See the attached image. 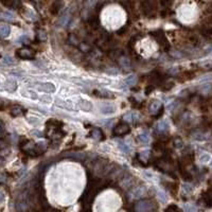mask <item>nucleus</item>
<instances>
[{
  "instance_id": "22",
  "label": "nucleus",
  "mask_w": 212,
  "mask_h": 212,
  "mask_svg": "<svg viewBox=\"0 0 212 212\" xmlns=\"http://www.w3.org/2000/svg\"><path fill=\"white\" fill-rule=\"evenodd\" d=\"M2 63L4 64V65H9V66H10V65H14L16 62L13 57H11V56H5V57H3Z\"/></svg>"
},
{
  "instance_id": "13",
  "label": "nucleus",
  "mask_w": 212,
  "mask_h": 212,
  "mask_svg": "<svg viewBox=\"0 0 212 212\" xmlns=\"http://www.w3.org/2000/svg\"><path fill=\"white\" fill-rule=\"evenodd\" d=\"M11 28L6 24H0V35L2 37H8L10 35Z\"/></svg>"
},
{
  "instance_id": "29",
  "label": "nucleus",
  "mask_w": 212,
  "mask_h": 212,
  "mask_svg": "<svg viewBox=\"0 0 212 212\" xmlns=\"http://www.w3.org/2000/svg\"><path fill=\"white\" fill-rule=\"evenodd\" d=\"M201 162H208V161H210V156L208 155V154H203L201 156Z\"/></svg>"
},
{
  "instance_id": "9",
  "label": "nucleus",
  "mask_w": 212,
  "mask_h": 212,
  "mask_svg": "<svg viewBox=\"0 0 212 212\" xmlns=\"http://www.w3.org/2000/svg\"><path fill=\"white\" fill-rule=\"evenodd\" d=\"M134 177H132V176H127V177H123L121 180V186L122 188L124 189H130L132 187V185H134Z\"/></svg>"
},
{
  "instance_id": "14",
  "label": "nucleus",
  "mask_w": 212,
  "mask_h": 212,
  "mask_svg": "<svg viewBox=\"0 0 212 212\" xmlns=\"http://www.w3.org/2000/svg\"><path fill=\"white\" fill-rule=\"evenodd\" d=\"M21 95L26 97V98L32 99V100H37L38 99V95L33 91V90H22L21 91Z\"/></svg>"
},
{
  "instance_id": "4",
  "label": "nucleus",
  "mask_w": 212,
  "mask_h": 212,
  "mask_svg": "<svg viewBox=\"0 0 212 212\" xmlns=\"http://www.w3.org/2000/svg\"><path fill=\"white\" fill-rule=\"evenodd\" d=\"M37 89L39 90V91H42V92L52 93L55 91L56 88H55V86H54V84H52V83L45 82V83H40V84L37 86Z\"/></svg>"
},
{
  "instance_id": "27",
  "label": "nucleus",
  "mask_w": 212,
  "mask_h": 212,
  "mask_svg": "<svg viewBox=\"0 0 212 212\" xmlns=\"http://www.w3.org/2000/svg\"><path fill=\"white\" fill-rule=\"evenodd\" d=\"M69 20V16L68 15H64L63 17L61 18V20H59V24H62V26H66L67 22H68Z\"/></svg>"
},
{
  "instance_id": "8",
  "label": "nucleus",
  "mask_w": 212,
  "mask_h": 212,
  "mask_svg": "<svg viewBox=\"0 0 212 212\" xmlns=\"http://www.w3.org/2000/svg\"><path fill=\"white\" fill-rule=\"evenodd\" d=\"M155 130H156V132H158V134H163V132H165L169 130V125H168L167 122L162 120V121H159L158 123H157Z\"/></svg>"
},
{
  "instance_id": "33",
  "label": "nucleus",
  "mask_w": 212,
  "mask_h": 212,
  "mask_svg": "<svg viewBox=\"0 0 212 212\" xmlns=\"http://www.w3.org/2000/svg\"><path fill=\"white\" fill-rule=\"evenodd\" d=\"M5 178H4V176H2V175L0 174V185H1V183H5Z\"/></svg>"
},
{
  "instance_id": "12",
  "label": "nucleus",
  "mask_w": 212,
  "mask_h": 212,
  "mask_svg": "<svg viewBox=\"0 0 212 212\" xmlns=\"http://www.w3.org/2000/svg\"><path fill=\"white\" fill-rule=\"evenodd\" d=\"M19 57H22V58H26V59H29V58L34 57V54L31 52V50H28V49H22V50H19L17 52Z\"/></svg>"
},
{
  "instance_id": "25",
  "label": "nucleus",
  "mask_w": 212,
  "mask_h": 212,
  "mask_svg": "<svg viewBox=\"0 0 212 212\" xmlns=\"http://www.w3.org/2000/svg\"><path fill=\"white\" fill-rule=\"evenodd\" d=\"M150 157V152L148 151H143V152H140V158L142 159V160H144V161H146L148 160V158Z\"/></svg>"
},
{
  "instance_id": "17",
  "label": "nucleus",
  "mask_w": 212,
  "mask_h": 212,
  "mask_svg": "<svg viewBox=\"0 0 212 212\" xmlns=\"http://www.w3.org/2000/svg\"><path fill=\"white\" fill-rule=\"evenodd\" d=\"M102 136H103V134H102L101 130H99V128H93V130H91V137L95 138V140H101V139L103 138Z\"/></svg>"
},
{
  "instance_id": "30",
  "label": "nucleus",
  "mask_w": 212,
  "mask_h": 212,
  "mask_svg": "<svg viewBox=\"0 0 212 212\" xmlns=\"http://www.w3.org/2000/svg\"><path fill=\"white\" fill-rule=\"evenodd\" d=\"M183 190L186 191V192H192V190H193V188H192V186L191 185H189V183H185L183 185Z\"/></svg>"
},
{
  "instance_id": "19",
  "label": "nucleus",
  "mask_w": 212,
  "mask_h": 212,
  "mask_svg": "<svg viewBox=\"0 0 212 212\" xmlns=\"http://www.w3.org/2000/svg\"><path fill=\"white\" fill-rule=\"evenodd\" d=\"M118 142V146H119V148L121 150L123 153H125V154H127L128 152H130V148H128V146L126 145V143H124L123 141H117Z\"/></svg>"
},
{
  "instance_id": "34",
  "label": "nucleus",
  "mask_w": 212,
  "mask_h": 212,
  "mask_svg": "<svg viewBox=\"0 0 212 212\" xmlns=\"http://www.w3.org/2000/svg\"><path fill=\"white\" fill-rule=\"evenodd\" d=\"M3 198H4V195H3L2 192H0V203L3 201Z\"/></svg>"
},
{
  "instance_id": "23",
  "label": "nucleus",
  "mask_w": 212,
  "mask_h": 212,
  "mask_svg": "<svg viewBox=\"0 0 212 212\" xmlns=\"http://www.w3.org/2000/svg\"><path fill=\"white\" fill-rule=\"evenodd\" d=\"M165 212H181V210L176 205H170L165 208Z\"/></svg>"
},
{
  "instance_id": "20",
  "label": "nucleus",
  "mask_w": 212,
  "mask_h": 212,
  "mask_svg": "<svg viewBox=\"0 0 212 212\" xmlns=\"http://www.w3.org/2000/svg\"><path fill=\"white\" fill-rule=\"evenodd\" d=\"M139 140L142 143H148V141H150V135H148L146 132H141L140 135H139Z\"/></svg>"
},
{
  "instance_id": "26",
  "label": "nucleus",
  "mask_w": 212,
  "mask_h": 212,
  "mask_svg": "<svg viewBox=\"0 0 212 212\" xmlns=\"http://www.w3.org/2000/svg\"><path fill=\"white\" fill-rule=\"evenodd\" d=\"M38 99L42 101V103H50L51 101H52L51 97H49V95H42V97H40V98H38Z\"/></svg>"
},
{
  "instance_id": "32",
  "label": "nucleus",
  "mask_w": 212,
  "mask_h": 212,
  "mask_svg": "<svg viewBox=\"0 0 212 212\" xmlns=\"http://www.w3.org/2000/svg\"><path fill=\"white\" fill-rule=\"evenodd\" d=\"M2 15H3V16H6L5 18H6V19H10V20H12V19L14 18L13 15H12V14H10V13H3Z\"/></svg>"
},
{
  "instance_id": "24",
  "label": "nucleus",
  "mask_w": 212,
  "mask_h": 212,
  "mask_svg": "<svg viewBox=\"0 0 212 212\" xmlns=\"http://www.w3.org/2000/svg\"><path fill=\"white\" fill-rule=\"evenodd\" d=\"M51 13L52 14H54V15H55V14H57L58 13V11H59V3L58 2H54L52 4V6H51Z\"/></svg>"
},
{
  "instance_id": "11",
  "label": "nucleus",
  "mask_w": 212,
  "mask_h": 212,
  "mask_svg": "<svg viewBox=\"0 0 212 212\" xmlns=\"http://www.w3.org/2000/svg\"><path fill=\"white\" fill-rule=\"evenodd\" d=\"M161 102L158 100H155L152 102V104L150 105V111H151L152 114H156L158 112V110L161 108Z\"/></svg>"
},
{
  "instance_id": "3",
  "label": "nucleus",
  "mask_w": 212,
  "mask_h": 212,
  "mask_svg": "<svg viewBox=\"0 0 212 212\" xmlns=\"http://www.w3.org/2000/svg\"><path fill=\"white\" fill-rule=\"evenodd\" d=\"M130 126H128L126 123H119V124L115 127L114 134L117 136H124V135H127V134L130 132Z\"/></svg>"
},
{
  "instance_id": "6",
  "label": "nucleus",
  "mask_w": 212,
  "mask_h": 212,
  "mask_svg": "<svg viewBox=\"0 0 212 212\" xmlns=\"http://www.w3.org/2000/svg\"><path fill=\"white\" fill-rule=\"evenodd\" d=\"M145 193H146L145 187H138V188L134 189V191L132 192V198L134 199L141 198L142 196L145 195Z\"/></svg>"
},
{
  "instance_id": "1",
  "label": "nucleus",
  "mask_w": 212,
  "mask_h": 212,
  "mask_svg": "<svg viewBox=\"0 0 212 212\" xmlns=\"http://www.w3.org/2000/svg\"><path fill=\"white\" fill-rule=\"evenodd\" d=\"M135 210L136 212H155L156 205L151 201L143 199V201H139L138 204H136Z\"/></svg>"
},
{
  "instance_id": "31",
  "label": "nucleus",
  "mask_w": 212,
  "mask_h": 212,
  "mask_svg": "<svg viewBox=\"0 0 212 212\" xmlns=\"http://www.w3.org/2000/svg\"><path fill=\"white\" fill-rule=\"evenodd\" d=\"M31 135L35 136V137H42V134L39 132V130H32V132H31Z\"/></svg>"
},
{
  "instance_id": "10",
  "label": "nucleus",
  "mask_w": 212,
  "mask_h": 212,
  "mask_svg": "<svg viewBox=\"0 0 212 212\" xmlns=\"http://www.w3.org/2000/svg\"><path fill=\"white\" fill-rule=\"evenodd\" d=\"M17 88V83L14 80H8L4 85V89L9 92H14Z\"/></svg>"
},
{
  "instance_id": "28",
  "label": "nucleus",
  "mask_w": 212,
  "mask_h": 212,
  "mask_svg": "<svg viewBox=\"0 0 212 212\" xmlns=\"http://www.w3.org/2000/svg\"><path fill=\"white\" fill-rule=\"evenodd\" d=\"M28 122H29L31 125H35L37 123H39V119H37V118H34V117H31L28 119Z\"/></svg>"
},
{
  "instance_id": "16",
  "label": "nucleus",
  "mask_w": 212,
  "mask_h": 212,
  "mask_svg": "<svg viewBox=\"0 0 212 212\" xmlns=\"http://www.w3.org/2000/svg\"><path fill=\"white\" fill-rule=\"evenodd\" d=\"M124 83L127 86H134L137 83V77L136 75H130L124 80Z\"/></svg>"
},
{
  "instance_id": "5",
  "label": "nucleus",
  "mask_w": 212,
  "mask_h": 212,
  "mask_svg": "<svg viewBox=\"0 0 212 212\" xmlns=\"http://www.w3.org/2000/svg\"><path fill=\"white\" fill-rule=\"evenodd\" d=\"M77 106H79L80 109H82L83 111H86V112H89V111L92 110V104H91V102L84 100V99H82V100H80L77 102Z\"/></svg>"
},
{
  "instance_id": "15",
  "label": "nucleus",
  "mask_w": 212,
  "mask_h": 212,
  "mask_svg": "<svg viewBox=\"0 0 212 212\" xmlns=\"http://www.w3.org/2000/svg\"><path fill=\"white\" fill-rule=\"evenodd\" d=\"M157 197H158V201L161 203V204H165L168 201V195L167 193L162 190H159L157 192Z\"/></svg>"
},
{
  "instance_id": "21",
  "label": "nucleus",
  "mask_w": 212,
  "mask_h": 212,
  "mask_svg": "<svg viewBox=\"0 0 212 212\" xmlns=\"http://www.w3.org/2000/svg\"><path fill=\"white\" fill-rule=\"evenodd\" d=\"M22 110H24V108H22V107H20V106H15V107L12 109L11 114H12V116L17 117V116H19V115H21L22 112H24Z\"/></svg>"
},
{
  "instance_id": "35",
  "label": "nucleus",
  "mask_w": 212,
  "mask_h": 212,
  "mask_svg": "<svg viewBox=\"0 0 212 212\" xmlns=\"http://www.w3.org/2000/svg\"><path fill=\"white\" fill-rule=\"evenodd\" d=\"M0 89H1V83H0Z\"/></svg>"
},
{
  "instance_id": "7",
  "label": "nucleus",
  "mask_w": 212,
  "mask_h": 212,
  "mask_svg": "<svg viewBox=\"0 0 212 212\" xmlns=\"http://www.w3.org/2000/svg\"><path fill=\"white\" fill-rule=\"evenodd\" d=\"M101 112L103 115H112L116 112V107L111 104H105V105L100 106Z\"/></svg>"
},
{
  "instance_id": "2",
  "label": "nucleus",
  "mask_w": 212,
  "mask_h": 212,
  "mask_svg": "<svg viewBox=\"0 0 212 212\" xmlns=\"http://www.w3.org/2000/svg\"><path fill=\"white\" fill-rule=\"evenodd\" d=\"M56 106H58L59 108L65 109V110H69V111H75L77 110V107L72 103L71 101H65V100H56L55 102Z\"/></svg>"
},
{
  "instance_id": "36",
  "label": "nucleus",
  "mask_w": 212,
  "mask_h": 212,
  "mask_svg": "<svg viewBox=\"0 0 212 212\" xmlns=\"http://www.w3.org/2000/svg\"><path fill=\"white\" fill-rule=\"evenodd\" d=\"M211 167H212V162H211Z\"/></svg>"
},
{
  "instance_id": "18",
  "label": "nucleus",
  "mask_w": 212,
  "mask_h": 212,
  "mask_svg": "<svg viewBox=\"0 0 212 212\" xmlns=\"http://www.w3.org/2000/svg\"><path fill=\"white\" fill-rule=\"evenodd\" d=\"M120 66L123 67L125 69H130V61L127 57H121L119 59Z\"/></svg>"
}]
</instances>
